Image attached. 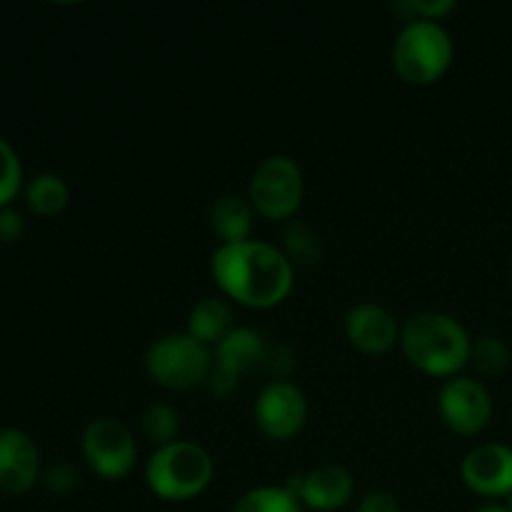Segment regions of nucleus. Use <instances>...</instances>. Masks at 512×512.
I'll list each match as a JSON object with an SVG mask.
<instances>
[{"label":"nucleus","mask_w":512,"mask_h":512,"mask_svg":"<svg viewBox=\"0 0 512 512\" xmlns=\"http://www.w3.org/2000/svg\"><path fill=\"white\" fill-rule=\"evenodd\" d=\"M140 430L155 448L175 443L180 433V413L170 403L155 400V403L145 405L143 415H140Z\"/></svg>","instance_id":"6ab92c4d"},{"label":"nucleus","mask_w":512,"mask_h":512,"mask_svg":"<svg viewBox=\"0 0 512 512\" xmlns=\"http://www.w3.org/2000/svg\"><path fill=\"white\" fill-rule=\"evenodd\" d=\"M310 405L303 390L290 380H273L260 388L253 405V420L260 433L275 443L298 438L308 425Z\"/></svg>","instance_id":"1a4fd4ad"},{"label":"nucleus","mask_w":512,"mask_h":512,"mask_svg":"<svg viewBox=\"0 0 512 512\" xmlns=\"http://www.w3.org/2000/svg\"><path fill=\"white\" fill-rule=\"evenodd\" d=\"M285 488L303 503L305 510L335 512L353 500L355 480L343 465L325 463L308 473L290 475Z\"/></svg>","instance_id":"f8f14e48"},{"label":"nucleus","mask_w":512,"mask_h":512,"mask_svg":"<svg viewBox=\"0 0 512 512\" xmlns=\"http://www.w3.org/2000/svg\"><path fill=\"white\" fill-rule=\"evenodd\" d=\"M233 512H305V508L285 485H260L248 490Z\"/></svg>","instance_id":"aec40b11"},{"label":"nucleus","mask_w":512,"mask_h":512,"mask_svg":"<svg viewBox=\"0 0 512 512\" xmlns=\"http://www.w3.org/2000/svg\"><path fill=\"white\" fill-rule=\"evenodd\" d=\"M40 480V453L35 440L20 428L0 430V490L25 495Z\"/></svg>","instance_id":"ddd939ff"},{"label":"nucleus","mask_w":512,"mask_h":512,"mask_svg":"<svg viewBox=\"0 0 512 512\" xmlns=\"http://www.w3.org/2000/svg\"><path fill=\"white\" fill-rule=\"evenodd\" d=\"M295 370V355L280 340L265 338L260 330L238 325L213 348V368L208 375V390L218 400L230 398L245 375H263L268 383L290 380Z\"/></svg>","instance_id":"f03ea898"},{"label":"nucleus","mask_w":512,"mask_h":512,"mask_svg":"<svg viewBox=\"0 0 512 512\" xmlns=\"http://www.w3.org/2000/svg\"><path fill=\"white\" fill-rule=\"evenodd\" d=\"M25 203L40 218H55L68 208L70 190L60 175L55 173H38L28 180L23 190Z\"/></svg>","instance_id":"f3484780"},{"label":"nucleus","mask_w":512,"mask_h":512,"mask_svg":"<svg viewBox=\"0 0 512 512\" xmlns=\"http://www.w3.org/2000/svg\"><path fill=\"white\" fill-rule=\"evenodd\" d=\"M208 220L210 230H213L215 238L220 240V245L245 243V240H250V235H253L255 210L248 198L228 193L213 200Z\"/></svg>","instance_id":"2eb2a0df"},{"label":"nucleus","mask_w":512,"mask_h":512,"mask_svg":"<svg viewBox=\"0 0 512 512\" xmlns=\"http://www.w3.org/2000/svg\"><path fill=\"white\" fill-rule=\"evenodd\" d=\"M400 350L420 373L450 380L470 363L473 338L458 318L438 310H425L400 325Z\"/></svg>","instance_id":"7ed1b4c3"},{"label":"nucleus","mask_w":512,"mask_h":512,"mask_svg":"<svg viewBox=\"0 0 512 512\" xmlns=\"http://www.w3.org/2000/svg\"><path fill=\"white\" fill-rule=\"evenodd\" d=\"M510 360V345L503 338H498V335H483V338L473 340L468 365H473L480 375L498 378V375H503L510 368Z\"/></svg>","instance_id":"412c9836"},{"label":"nucleus","mask_w":512,"mask_h":512,"mask_svg":"<svg viewBox=\"0 0 512 512\" xmlns=\"http://www.w3.org/2000/svg\"><path fill=\"white\" fill-rule=\"evenodd\" d=\"M25 235V218L15 208L0 210V245L18 243Z\"/></svg>","instance_id":"393cba45"},{"label":"nucleus","mask_w":512,"mask_h":512,"mask_svg":"<svg viewBox=\"0 0 512 512\" xmlns=\"http://www.w3.org/2000/svg\"><path fill=\"white\" fill-rule=\"evenodd\" d=\"M493 395L480 380L455 375L438 390V415L458 435H478L493 420Z\"/></svg>","instance_id":"9d476101"},{"label":"nucleus","mask_w":512,"mask_h":512,"mask_svg":"<svg viewBox=\"0 0 512 512\" xmlns=\"http://www.w3.org/2000/svg\"><path fill=\"white\" fill-rule=\"evenodd\" d=\"M455 8H458L455 0H403V3L390 5V10L403 23H413V20H433V23H440Z\"/></svg>","instance_id":"5701e85b"},{"label":"nucleus","mask_w":512,"mask_h":512,"mask_svg":"<svg viewBox=\"0 0 512 512\" xmlns=\"http://www.w3.org/2000/svg\"><path fill=\"white\" fill-rule=\"evenodd\" d=\"M345 338L358 353L385 355L400 343V325L383 305L360 303L345 315Z\"/></svg>","instance_id":"4468645a"},{"label":"nucleus","mask_w":512,"mask_h":512,"mask_svg":"<svg viewBox=\"0 0 512 512\" xmlns=\"http://www.w3.org/2000/svg\"><path fill=\"white\" fill-rule=\"evenodd\" d=\"M235 315L233 308L225 298H203L190 308L188 313V330L185 333L193 335L198 343L215 348L230 330H235Z\"/></svg>","instance_id":"dca6fc26"},{"label":"nucleus","mask_w":512,"mask_h":512,"mask_svg":"<svg viewBox=\"0 0 512 512\" xmlns=\"http://www.w3.org/2000/svg\"><path fill=\"white\" fill-rule=\"evenodd\" d=\"M455 58V43L443 23H403L393 43V68L408 85H433L445 78Z\"/></svg>","instance_id":"39448f33"},{"label":"nucleus","mask_w":512,"mask_h":512,"mask_svg":"<svg viewBox=\"0 0 512 512\" xmlns=\"http://www.w3.org/2000/svg\"><path fill=\"white\" fill-rule=\"evenodd\" d=\"M215 465L208 450L190 440L155 448L145 463V485L150 493L168 503H185L208 490Z\"/></svg>","instance_id":"20e7f679"},{"label":"nucleus","mask_w":512,"mask_h":512,"mask_svg":"<svg viewBox=\"0 0 512 512\" xmlns=\"http://www.w3.org/2000/svg\"><path fill=\"white\" fill-rule=\"evenodd\" d=\"M355 512H400V503L388 490H373V493H365L360 498Z\"/></svg>","instance_id":"a878e982"},{"label":"nucleus","mask_w":512,"mask_h":512,"mask_svg":"<svg viewBox=\"0 0 512 512\" xmlns=\"http://www.w3.org/2000/svg\"><path fill=\"white\" fill-rule=\"evenodd\" d=\"M280 253L288 258V263L293 268H315L320 263V258H323L320 235L310 225L300 223V220H290L283 230Z\"/></svg>","instance_id":"a211bd4d"},{"label":"nucleus","mask_w":512,"mask_h":512,"mask_svg":"<svg viewBox=\"0 0 512 512\" xmlns=\"http://www.w3.org/2000/svg\"><path fill=\"white\" fill-rule=\"evenodd\" d=\"M143 365L148 378L160 388L193 390L208 383L213 348L188 333H168L150 343Z\"/></svg>","instance_id":"423d86ee"},{"label":"nucleus","mask_w":512,"mask_h":512,"mask_svg":"<svg viewBox=\"0 0 512 512\" xmlns=\"http://www.w3.org/2000/svg\"><path fill=\"white\" fill-rule=\"evenodd\" d=\"M43 483L50 493L55 495H70L78 490L80 473L73 463H53L43 473Z\"/></svg>","instance_id":"b1692460"},{"label":"nucleus","mask_w":512,"mask_h":512,"mask_svg":"<svg viewBox=\"0 0 512 512\" xmlns=\"http://www.w3.org/2000/svg\"><path fill=\"white\" fill-rule=\"evenodd\" d=\"M460 478L470 493L488 500L512 495V445H475L460 463Z\"/></svg>","instance_id":"9b49d317"},{"label":"nucleus","mask_w":512,"mask_h":512,"mask_svg":"<svg viewBox=\"0 0 512 512\" xmlns=\"http://www.w3.org/2000/svg\"><path fill=\"white\" fill-rule=\"evenodd\" d=\"M305 198L300 165L288 155H270L255 168L248 185V200L255 215L270 223H290Z\"/></svg>","instance_id":"0eeeda50"},{"label":"nucleus","mask_w":512,"mask_h":512,"mask_svg":"<svg viewBox=\"0 0 512 512\" xmlns=\"http://www.w3.org/2000/svg\"><path fill=\"white\" fill-rule=\"evenodd\" d=\"M473 512H510L508 503H498V500H488V503L478 505Z\"/></svg>","instance_id":"bb28decb"},{"label":"nucleus","mask_w":512,"mask_h":512,"mask_svg":"<svg viewBox=\"0 0 512 512\" xmlns=\"http://www.w3.org/2000/svg\"><path fill=\"white\" fill-rule=\"evenodd\" d=\"M80 450L98 478L123 480L138 463V443L125 423L115 418H95L85 425Z\"/></svg>","instance_id":"6e6552de"},{"label":"nucleus","mask_w":512,"mask_h":512,"mask_svg":"<svg viewBox=\"0 0 512 512\" xmlns=\"http://www.w3.org/2000/svg\"><path fill=\"white\" fill-rule=\"evenodd\" d=\"M210 275L225 298L250 310L275 308L295 285V268L278 245L253 238L218 245L210 255Z\"/></svg>","instance_id":"f257e3e1"},{"label":"nucleus","mask_w":512,"mask_h":512,"mask_svg":"<svg viewBox=\"0 0 512 512\" xmlns=\"http://www.w3.org/2000/svg\"><path fill=\"white\" fill-rule=\"evenodd\" d=\"M508 508H510V512H512V495L508 498Z\"/></svg>","instance_id":"cd10ccee"},{"label":"nucleus","mask_w":512,"mask_h":512,"mask_svg":"<svg viewBox=\"0 0 512 512\" xmlns=\"http://www.w3.org/2000/svg\"><path fill=\"white\" fill-rule=\"evenodd\" d=\"M20 190H23V165L13 145L0 138V210L10 208Z\"/></svg>","instance_id":"4be33fe9"}]
</instances>
